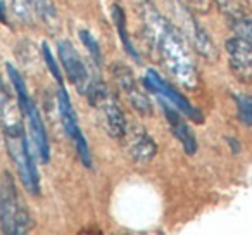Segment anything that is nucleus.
I'll use <instances>...</instances> for the list:
<instances>
[{"mask_svg": "<svg viewBox=\"0 0 252 235\" xmlns=\"http://www.w3.org/2000/svg\"><path fill=\"white\" fill-rule=\"evenodd\" d=\"M32 216L19 202L11 171H4L0 180V230L7 235H23L32 230Z\"/></svg>", "mask_w": 252, "mask_h": 235, "instance_id": "2", "label": "nucleus"}, {"mask_svg": "<svg viewBox=\"0 0 252 235\" xmlns=\"http://www.w3.org/2000/svg\"><path fill=\"white\" fill-rule=\"evenodd\" d=\"M140 16L145 38L154 49L159 63L169 71L173 78L185 88L197 87V67L192 54L187 47V40L178 32L171 19L164 18L151 0L142 2Z\"/></svg>", "mask_w": 252, "mask_h": 235, "instance_id": "1", "label": "nucleus"}, {"mask_svg": "<svg viewBox=\"0 0 252 235\" xmlns=\"http://www.w3.org/2000/svg\"><path fill=\"white\" fill-rule=\"evenodd\" d=\"M100 107H102V111H104V125H105L107 134L111 135L112 138L125 137L126 130H128V125H126L125 114H123L118 102L109 95V97L102 102Z\"/></svg>", "mask_w": 252, "mask_h": 235, "instance_id": "11", "label": "nucleus"}, {"mask_svg": "<svg viewBox=\"0 0 252 235\" xmlns=\"http://www.w3.org/2000/svg\"><path fill=\"white\" fill-rule=\"evenodd\" d=\"M12 14L18 18L23 25H33L35 18V9H33V0H11Z\"/></svg>", "mask_w": 252, "mask_h": 235, "instance_id": "16", "label": "nucleus"}, {"mask_svg": "<svg viewBox=\"0 0 252 235\" xmlns=\"http://www.w3.org/2000/svg\"><path fill=\"white\" fill-rule=\"evenodd\" d=\"M235 105H237L238 120L247 127H252V97L245 94L235 95Z\"/></svg>", "mask_w": 252, "mask_h": 235, "instance_id": "18", "label": "nucleus"}, {"mask_svg": "<svg viewBox=\"0 0 252 235\" xmlns=\"http://www.w3.org/2000/svg\"><path fill=\"white\" fill-rule=\"evenodd\" d=\"M111 18H112V23L116 25V28H118V35H119V38H121L123 45H125V50L130 54V56L133 57L135 61H138V59H140V56H138L137 49H135L133 43H131V40H130V35H128V28H126L125 11H123L119 4H112L111 5Z\"/></svg>", "mask_w": 252, "mask_h": 235, "instance_id": "13", "label": "nucleus"}, {"mask_svg": "<svg viewBox=\"0 0 252 235\" xmlns=\"http://www.w3.org/2000/svg\"><path fill=\"white\" fill-rule=\"evenodd\" d=\"M0 125H2V123H0Z\"/></svg>", "mask_w": 252, "mask_h": 235, "instance_id": "23", "label": "nucleus"}, {"mask_svg": "<svg viewBox=\"0 0 252 235\" xmlns=\"http://www.w3.org/2000/svg\"><path fill=\"white\" fill-rule=\"evenodd\" d=\"M230 69L242 83H252V45L238 36L226 40Z\"/></svg>", "mask_w": 252, "mask_h": 235, "instance_id": "7", "label": "nucleus"}, {"mask_svg": "<svg viewBox=\"0 0 252 235\" xmlns=\"http://www.w3.org/2000/svg\"><path fill=\"white\" fill-rule=\"evenodd\" d=\"M57 107H59L61 123H63L67 137L73 140V144H74V147H76V152H78V156H80L81 163H83L87 168H92L90 147H88L87 138H85L83 132H81L80 125H78L76 112H74L73 105H71V99H69V95H67V92H66V88H64V87H59Z\"/></svg>", "mask_w": 252, "mask_h": 235, "instance_id": "4", "label": "nucleus"}, {"mask_svg": "<svg viewBox=\"0 0 252 235\" xmlns=\"http://www.w3.org/2000/svg\"><path fill=\"white\" fill-rule=\"evenodd\" d=\"M145 87L149 90H152L154 94H158L161 99H164L166 102L176 107L183 116L190 118L192 121H197V123H202V114H200L199 109H195L185 97H183L180 92H176V88H173L171 85H168V81L158 74L154 69H149L147 74H145V80H144Z\"/></svg>", "mask_w": 252, "mask_h": 235, "instance_id": "5", "label": "nucleus"}, {"mask_svg": "<svg viewBox=\"0 0 252 235\" xmlns=\"http://www.w3.org/2000/svg\"><path fill=\"white\" fill-rule=\"evenodd\" d=\"M42 54H43V61H45L47 67H49L50 74L54 76V80L59 83V87H64L63 85V73H61V67L59 64H57L56 57L52 56V52H50V47L47 45L45 42L42 43Z\"/></svg>", "mask_w": 252, "mask_h": 235, "instance_id": "19", "label": "nucleus"}, {"mask_svg": "<svg viewBox=\"0 0 252 235\" xmlns=\"http://www.w3.org/2000/svg\"><path fill=\"white\" fill-rule=\"evenodd\" d=\"M156 152H158V145H156L154 138L149 137L145 132H138L133 137L130 144V156L135 163L138 165H147L154 159Z\"/></svg>", "mask_w": 252, "mask_h": 235, "instance_id": "12", "label": "nucleus"}, {"mask_svg": "<svg viewBox=\"0 0 252 235\" xmlns=\"http://www.w3.org/2000/svg\"><path fill=\"white\" fill-rule=\"evenodd\" d=\"M218 5H220V9L224 12V14H228V18H231V16H237L240 14V12H244L240 9V5H238L237 0H214Z\"/></svg>", "mask_w": 252, "mask_h": 235, "instance_id": "20", "label": "nucleus"}, {"mask_svg": "<svg viewBox=\"0 0 252 235\" xmlns=\"http://www.w3.org/2000/svg\"><path fill=\"white\" fill-rule=\"evenodd\" d=\"M230 23H231V32L235 33V36H238V38H242L244 42L252 45V18L245 16L244 12H240L237 16H231Z\"/></svg>", "mask_w": 252, "mask_h": 235, "instance_id": "15", "label": "nucleus"}, {"mask_svg": "<svg viewBox=\"0 0 252 235\" xmlns=\"http://www.w3.org/2000/svg\"><path fill=\"white\" fill-rule=\"evenodd\" d=\"M114 74H116V80H118V85L125 95L128 97L130 104L137 109L140 114L149 116L152 112V105L149 97L145 95V92L138 87L137 80L135 76L131 74V69L125 64H116L114 66Z\"/></svg>", "mask_w": 252, "mask_h": 235, "instance_id": "9", "label": "nucleus"}, {"mask_svg": "<svg viewBox=\"0 0 252 235\" xmlns=\"http://www.w3.org/2000/svg\"><path fill=\"white\" fill-rule=\"evenodd\" d=\"M169 9H171V21L178 28V32L183 35V38L193 47L199 56H202L206 61L218 59V49L214 45L209 33L200 26V23L193 18L192 11L187 5H183L180 0H169Z\"/></svg>", "mask_w": 252, "mask_h": 235, "instance_id": "3", "label": "nucleus"}, {"mask_svg": "<svg viewBox=\"0 0 252 235\" xmlns=\"http://www.w3.org/2000/svg\"><path fill=\"white\" fill-rule=\"evenodd\" d=\"M80 40L81 43L85 45V49L88 50V54H90V57L94 59V63L97 64L98 67L102 66V61H104V56H102V50H100V45H98V42L95 40V36L92 35L88 30H80Z\"/></svg>", "mask_w": 252, "mask_h": 235, "instance_id": "17", "label": "nucleus"}, {"mask_svg": "<svg viewBox=\"0 0 252 235\" xmlns=\"http://www.w3.org/2000/svg\"><path fill=\"white\" fill-rule=\"evenodd\" d=\"M189 2L200 12H206L209 9V0H189Z\"/></svg>", "mask_w": 252, "mask_h": 235, "instance_id": "21", "label": "nucleus"}, {"mask_svg": "<svg viewBox=\"0 0 252 235\" xmlns=\"http://www.w3.org/2000/svg\"><path fill=\"white\" fill-rule=\"evenodd\" d=\"M57 52H59L61 64H63L69 81L76 87V90L80 92V94H85L92 78H90V73H88L87 64L83 63V59H81V56L78 54V50L71 45V42L61 40V42L57 43Z\"/></svg>", "mask_w": 252, "mask_h": 235, "instance_id": "6", "label": "nucleus"}, {"mask_svg": "<svg viewBox=\"0 0 252 235\" xmlns=\"http://www.w3.org/2000/svg\"><path fill=\"white\" fill-rule=\"evenodd\" d=\"M161 105H162V111H164L166 116V121H168L169 128H171L173 135L182 142L183 149L189 156L195 154L197 152V138L195 135L192 134V130L189 128V125L185 123V120L182 118L180 111L176 107H173L169 102H166L164 99H161Z\"/></svg>", "mask_w": 252, "mask_h": 235, "instance_id": "10", "label": "nucleus"}, {"mask_svg": "<svg viewBox=\"0 0 252 235\" xmlns=\"http://www.w3.org/2000/svg\"><path fill=\"white\" fill-rule=\"evenodd\" d=\"M19 109H21L23 116H26V120H28L30 135H32V142H33V145H35L36 152H38L40 161L49 163L50 145H49V135H47L42 114H40V111L36 109L35 102H33L32 99H30L26 104H23Z\"/></svg>", "mask_w": 252, "mask_h": 235, "instance_id": "8", "label": "nucleus"}, {"mask_svg": "<svg viewBox=\"0 0 252 235\" xmlns=\"http://www.w3.org/2000/svg\"><path fill=\"white\" fill-rule=\"evenodd\" d=\"M33 9H35V16L50 30L56 32L59 28V14L54 0H33Z\"/></svg>", "mask_w": 252, "mask_h": 235, "instance_id": "14", "label": "nucleus"}, {"mask_svg": "<svg viewBox=\"0 0 252 235\" xmlns=\"http://www.w3.org/2000/svg\"><path fill=\"white\" fill-rule=\"evenodd\" d=\"M138 2H140V4H142V2H145V0H138Z\"/></svg>", "mask_w": 252, "mask_h": 235, "instance_id": "22", "label": "nucleus"}]
</instances>
